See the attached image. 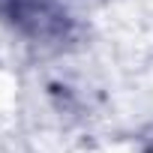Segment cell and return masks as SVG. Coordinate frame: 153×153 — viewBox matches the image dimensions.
Instances as JSON below:
<instances>
[{
	"instance_id": "1",
	"label": "cell",
	"mask_w": 153,
	"mask_h": 153,
	"mask_svg": "<svg viewBox=\"0 0 153 153\" xmlns=\"http://www.w3.org/2000/svg\"><path fill=\"white\" fill-rule=\"evenodd\" d=\"M0 21L36 45H63L75 30L63 0H0Z\"/></svg>"
}]
</instances>
